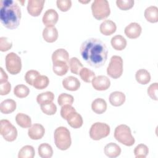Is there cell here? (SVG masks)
<instances>
[{
	"instance_id": "obj_3",
	"label": "cell",
	"mask_w": 158,
	"mask_h": 158,
	"mask_svg": "<svg viewBox=\"0 0 158 158\" xmlns=\"http://www.w3.org/2000/svg\"><path fill=\"white\" fill-rule=\"evenodd\" d=\"M54 138L55 144L60 150H67L71 146L70 133L66 127H59L57 128L54 131Z\"/></svg>"
},
{
	"instance_id": "obj_38",
	"label": "cell",
	"mask_w": 158,
	"mask_h": 158,
	"mask_svg": "<svg viewBox=\"0 0 158 158\" xmlns=\"http://www.w3.org/2000/svg\"><path fill=\"white\" fill-rule=\"evenodd\" d=\"M74 101L73 97L67 93L60 94L57 99V102L59 106H63L66 104L72 105Z\"/></svg>"
},
{
	"instance_id": "obj_43",
	"label": "cell",
	"mask_w": 158,
	"mask_h": 158,
	"mask_svg": "<svg viewBox=\"0 0 158 158\" xmlns=\"http://www.w3.org/2000/svg\"><path fill=\"white\" fill-rule=\"evenodd\" d=\"M157 88H158V83H154L148 87L147 90L149 96L152 99L155 101H157Z\"/></svg>"
},
{
	"instance_id": "obj_7",
	"label": "cell",
	"mask_w": 158,
	"mask_h": 158,
	"mask_svg": "<svg viewBox=\"0 0 158 158\" xmlns=\"http://www.w3.org/2000/svg\"><path fill=\"white\" fill-rule=\"evenodd\" d=\"M110 127L106 123L96 122L89 130V136L93 140H99L107 137L110 133Z\"/></svg>"
},
{
	"instance_id": "obj_19",
	"label": "cell",
	"mask_w": 158,
	"mask_h": 158,
	"mask_svg": "<svg viewBox=\"0 0 158 158\" xmlns=\"http://www.w3.org/2000/svg\"><path fill=\"white\" fill-rule=\"evenodd\" d=\"M106 156L110 158L118 157L121 153L120 147L114 143H110L106 144L104 149Z\"/></svg>"
},
{
	"instance_id": "obj_2",
	"label": "cell",
	"mask_w": 158,
	"mask_h": 158,
	"mask_svg": "<svg viewBox=\"0 0 158 158\" xmlns=\"http://www.w3.org/2000/svg\"><path fill=\"white\" fill-rule=\"evenodd\" d=\"M21 19V10L18 4L12 0L0 1V20L5 27L15 29Z\"/></svg>"
},
{
	"instance_id": "obj_39",
	"label": "cell",
	"mask_w": 158,
	"mask_h": 158,
	"mask_svg": "<svg viewBox=\"0 0 158 158\" xmlns=\"http://www.w3.org/2000/svg\"><path fill=\"white\" fill-rule=\"evenodd\" d=\"M40 73L35 70H30L27 71L25 75V81L30 85L33 86V83L38 76H39Z\"/></svg>"
},
{
	"instance_id": "obj_22",
	"label": "cell",
	"mask_w": 158,
	"mask_h": 158,
	"mask_svg": "<svg viewBox=\"0 0 158 158\" xmlns=\"http://www.w3.org/2000/svg\"><path fill=\"white\" fill-rule=\"evenodd\" d=\"M16 107V102L14 100L7 99L1 103L0 110L2 114H9L13 112L15 110Z\"/></svg>"
},
{
	"instance_id": "obj_11",
	"label": "cell",
	"mask_w": 158,
	"mask_h": 158,
	"mask_svg": "<svg viewBox=\"0 0 158 158\" xmlns=\"http://www.w3.org/2000/svg\"><path fill=\"white\" fill-rule=\"evenodd\" d=\"M92 86L97 91H104L110 86V81L109 78L104 75L95 77L92 81Z\"/></svg>"
},
{
	"instance_id": "obj_35",
	"label": "cell",
	"mask_w": 158,
	"mask_h": 158,
	"mask_svg": "<svg viewBox=\"0 0 158 158\" xmlns=\"http://www.w3.org/2000/svg\"><path fill=\"white\" fill-rule=\"evenodd\" d=\"M30 93L29 88L25 85H18L14 89V94L19 98L27 97Z\"/></svg>"
},
{
	"instance_id": "obj_5",
	"label": "cell",
	"mask_w": 158,
	"mask_h": 158,
	"mask_svg": "<svg viewBox=\"0 0 158 158\" xmlns=\"http://www.w3.org/2000/svg\"><path fill=\"white\" fill-rule=\"evenodd\" d=\"M91 8L93 17L99 20L106 19L110 14L109 4L107 0H95Z\"/></svg>"
},
{
	"instance_id": "obj_37",
	"label": "cell",
	"mask_w": 158,
	"mask_h": 158,
	"mask_svg": "<svg viewBox=\"0 0 158 158\" xmlns=\"http://www.w3.org/2000/svg\"><path fill=\"white\" fill-rule=\"evenodd\" d=\"M41 109L43 113L48 115H52L56 114L57 107L52 102H48L40 105Z\"/></svg>"
},
{
	"instance_id": "obj_20",
	"label": "cell",
	"mask_w": 158,
	"mask_h": 158,
	"mask_svg": "<svg viewBox=\"0 0 158 158\" xmlns=\"http://www.w3.org/2000/svg\"><path fill=\"white\" fill-rule=\"evenodd\" d=\"M125 95L120 91H114L109 96V102L112 106L118 107L122 106L125 101Z\"/></svg>"
},
{
	"instance_id": "obj_12",
	"label": "cell",
	"mask_w": 158,
	"mask_h": 158,
	"mask_svg": "<svg viewBox=\"0 0 158 158\" xmlns=\"http://www.w3.org/2000/svg\"><path fill=\"white\" fill-rule=\"evenodd\" d=\"M142 31L141 25L136 22H131L128 25L124 30L125 35L130 39H136L138 38Z\"/></svg>"
},
{
	"instance_id": "obj_32",
	"label": "cell",
	"mask_w": 158,
	"mask_h": 158,
	"mask_svg": "<svg viewBox=\"0 0 158 158\" xmlns=\"http://www.w3.org/2000/svg\"><path fill=\"white\" fill-rule=\"evenodd\" d=\"M35 155V149L30 145H26L23 146L19 151V158H33Z\"/></svg>"
},
{
	"instance_id": "obj_25",
	"label": "cell",
	"mask_w": 158,
	"mask_h": 158,
	"mask_svg": "<svg viewBox=\"0 0 158 158\" xmlns=\"http://www.w3.org/2000/svg\"><path fill=\"white\" fill-rule=\"evenodd\" d=\"M52 70L58 76L65 75L69 70V65L64 61H56L53 62Z\"/></svg>"
},
{
	"instance_id": "obj_29",
	"label": "cell",
	"mask_w": 158,
	"mask_h": 158,
	"mask_svg": "<svg viewBox=\"0 0 158 158\" xmlns=\"http://www.w3.org/2000/svg\"><path fill=\"white\" fill-rule=\"evenodd\" d=\"M38 154L42 158H50L53 155V150L51 145L42 143L38 146Z\"/></svg>"
},
{
	"instance_id": "obj_8",
	"label": "cell",
	"mask_w": 158,
	"mask_h": 158,
	"mask_svg": "<svg viewBox=\"0 0 158 158\" xmlns=\"http://www.w3.org/2000/svg\"><path fill=\"white\" fill-rule=\"evenodd\" d=\"M0 134L6 141L12 142L17 138V130L10 121L2 119L0 121Z\"/></svg>"
},
{
	"instance_id": "obj_15",
	"label": "cell",
	"mask_w": 158,
	"mask_h": 158,
	"mask_svg": "<svg viewBox=\"0 0 158 158\" xmlns=\"http://www.w3.org/2000/svg\"><path fill=\"white\" fill-rule=\"evenodd\" d=\"M65 120L67 121L69 125L73 128H80L83 123L82 117L75 111L70 113L66 117Z\"/></svg>"
},
{
	"instance_id": "obj_10",
	"label": "cell",
	"mask_w": 158,
	"mask_h": 158,
	"mask_svg": "<svg viewBox=\"0 0 158 158\" xmlns=\"http://www.w3.org/2000/svg\"><path fill=\"white\" fill-rule=\"evenodd\" d=\"M44 2V0H29L27 4L28 14L33 17L40 15L43 9Z\"/></svg>"
},
{
	"instance_id": "obj_27",
	"label": "cell",
	"mask_w": 158,
	"mask_h": 158,
	"mask_svg": "<svg viewBox=\"0 0 158 158\" xmlns=\"http://www.w3.org/2000/svg\"><path fill=\"white\" fill-rule=\"evenodd\" d=\"M135 78L137 82L141 85H146L151 81L150 73L146 69H141L136 71Z\"/></svg>"
},
{
	"instance_id": "obj_28",
	"label": "cell",
	"mask_w": 158,
	"mask_h": 158,
	"mask_svg": "<svg viewBox=\"0 0 158 158\" xmlns=\"http://www.w3.org/2000/svg\"><path fill=\"white\" fill-rule=\"evenodd\" d=\"M15 121L17 125L22 128H30L31 126V118L23 113H19L15 116Z\"/></svg>"
},
{
	"instance_id": "obj_30",
	"label": "cell",
	"mask_w": 158,
	"mask_h": 158,
	"mask_svg": "<svg viewBox=\"0 0 158 158\" xmlns=\"http://www.w3.org/2000/svg\"><path fill=\"white\" fill-rule=\"evenodd\" d=\"M69 67L72 73L79 75L80 70L83 68V64L77 57H72L69 60Z\"/></svg>"
},
{
	"instance_id": "obj_18",
	"label": "cell",
	"mask_w": 158,
	"mask_h": 158,
	"mask_svg": "<svg viewBox=\"0 0 158 158\" xmlns=\"http://www.w3.org/2000/svg\"><path fill=\"white\" fill-rule=\"evenodd\" d=\"M43 39L48 43H53L57 40L58 31L54 26L46 27L43 31Z\"/></svg>"
},
{
	"instance_id": "obj_36",
	"label": "cell",
	"mask_w": 158,
	"mask_h": 158,
	"mask_svg": "<svg viewBox=\"0 0 158 158\" xmlns=\"http://www.w3.org/2000/svg\"><path fill=\"white\" fill-rule=\"evenodd\" d=\"M149 153L148 146L144 144L137 145L134 149V154L136 158H144Z\"/></svg>"
},
{
	"instance_id": "obj_31",
	"label": "cell",
	"mask_w": 158,
	"mask_h": 158,
	"mask_svg": "<svg viewBox=\"0 0 158 158\" xmlns=\"http://www.w3.org/2000/svg\"><path fill=\"white\" fill-rule=\"evenodd\" d=\"M49 83V80L46 75H40L35 79L33 86L38 89H43L46 88Z\"/></svg>"
},
{
	"instance_id": "obj_33",
	"label": "cell",
	"mask_w": 158,
	"mask_h": 158,
	"mask_svg": "<svg viewBox=\"0 0 158 158\" xmlns=\"http://www.w3.org/2000/svg\"><path fill=\"white\" fill-rule=\"evenodd\" d=\"M54 99V94L51 91H46L39 94L36 97V101L39 104L48 102H52Z\"/></svg>"
},
{
	"instance_id": "obj_13",
	"label": "cell",
	"mask_w": 158,
	"mask_h": 158,
	"mask_svg": "<svg viewBox=\"0 0 158 158\" xmlns=\"http://www.w3.org/2000/svg\"><path fill=\"white\" fill-rule=\"evenodd\" d=\"M58 19L59 15L57 12L53 9H49L44 12L42 21L45 26L52 27L57 22Z\"/></svg>"
},
{
	"instance_id": "obj_46",
	"label": "cell",
	"mask_w": 158,
	"mask_h": 158,
	"mask_svg": "<svg viewBox=\"0 0 158 158\" xmlns=\"http://www.w3.org/2000/svg\"><path fill=\"white\" fill-rule=\"evenodd\" d=\"M0 70H1V76H0V84L5 83L6 81H7L8 80V76L6 74V73L4 72V70H3V69L2 67L0 68Z\"/></svg>"
},
{
	"instance_id": "obj_16",
	"label": "cell",
	"mask_w": 158,
	"mask_h": 158,
	"mask_svg": "<svg viewBox=\"0 0 158 158\" xmlns=\"http://www.w3.org/2000/svg\"><path fill=\"white\" fill-rule=\"evenodd\" d=\"M62 86L67 90L74 91L79 89L80 82L77 78L73 76H69L62 80Z\"/></svg>"
},
{
	"instance_id": "obj_23",
	"label": "cell",
	"mask_w": 158,
	"mask_h": 158,
	"mask_svg": "<svg viewBox=\"0 0 158 158\" xmlns=\"http://www.w3.org/2000/svg\"><path fill=\"white\" fill-rule=\"evenodd\" d=\"M144 17L151 23L158 22V8L155 6H151L144 10Z\"/></svg>"
},
{
	"instance_id": "obj_9",
	"label": "cell",
	"mask_w": 158,
	"mask_h": 158,
	"mask_svg": "<svg viewBox=\"0 0 158 158\" xmlns=\"http://www.w3.org/2000/svg\"><path fill=\"white\" fill-rule=\"evenodd\" d=\"M6 67L9 73L12 75L19 73L22 69L20 57L15 52H10L6 56Z\"/></svg>"
},
{
	"instance_id": "obj_26",
	"label": "cell",
	"mask_w": 158,
	"mask_h": 158,
	"mask_svg": "<svg viewBox=\"0 0 158 158\" xmlns=\"http://www.w3.org/2000/svg\"><path fill=\"white\" fill-rule=\"evenodd\" d=\"M51 58L52 62H55L56 61H64L68 63L69 60V54L65 49L60 48L56 49L52 53Z\"/></svg>"
},
{
	"instance_id": "obj_45",
	"label": "cell",
	"mask_w": 158,
	"mask_h": 158,
	"mask_svg": "<svg viewBox=\"0 0 158 158\" xmlns=\"http://www.w3.org/2000/svg\"><path fill=\"white\" fill-rule=\"evenodd\" d=\"M11 89V85L7 81L5 83L0 84V94L1 96L6 95L9 93Z\"/></svg>"
},
{
	"instance_id": "obj_24",
	"label": "cell",
	"mask_w": 158,
	"mask_h": 158,
	"mask_svg": "<svg viewBox=\"0 0 158 158\" xmlns=\"http://www.w3.org/2000/svg\"><path fill=\"white\" fill-rule=\"evenodd\" d=\"M92 110L98 114H101L107 109V103L102 98H97L91 103Z\"/></svg>"
},
{
	"instance_id": "obj_17",
	"label": "cell",
	"mask_w": 158,
	"mask_h": 158,
	"mask_svg": "<svg viewBox=\"0 0 158 158\" xmlns=\"http://www.w3.org/2000/svg\"><path fill=\"white\" fill-rule=\"evenodd\" d=\"M117 26L115 22L110 20H105L102 22L99 27L100 32L105 35L109 36L115 32Z\"/></svg>"
},
{
	"instance_id": "obj_21",
	"label": "cell",
	"mask_w": 158,
	"mask_h": 158,
	"mask_svg": "<svg viewBox=\"0 0 158 158\" xmlns=\"http://www.w3.org/2000/svg\"><path fill=\"white\" fill-rule=\"evenodd\" d=\"M110 43L112 48L117 51L124 49L127 44L126 39L122 35H117L111 38Z\"/></svg>"
},
{
	"instance_id": "obj_1",
	"label": "cell",
	"mask_w": 158,
	"mask_h": 158,
	"mask_svg": "<svg viewBox=\"0 0 158 158\" xmlns=\"http://www.w3.org/2000/svg\"><path fill=\"white\" fill-rule=\"evenodd\" d=\"M80 53L84 60L90 66L98 68L106 62L108 50L99 39L90 38L82 43Z\"/></svg>"
},
{
	"instance_id": "obj_41",
	"label": "cell",
	"mask_w": 158,
	"mask_h": 158,
	"mask_svg": "<svg viewBox=\"0 0 158 158\" xmlns=\"http://www.w3.org/2000/svg\"><path fill=\"white\" fill-rule=\"evenodd\" d=\"M12 47V41L7 37L2 36L0 38V51L6 52L9 51Z\"/></svg>"
},
{
	"instance_id": "obj_42",
	"label": "cell",
	"mask_w": 158,
	"mask_h": 158,
	"mask_svg": "<svg viewBox=\"0 0 158 158\" xmlns=\"http://www.w3.org/2000/svg\"><path fill=\"white\" fill-rule=\"evenodd\" d=\"M56 4L60 10L66 12L71 7L72 1L70 0H57Z\"/></svg>"
},
{
	"instance_id": "obj_4",
	"label": "cell",
	"mask_w": 158,
	"mask_h": 158,
	"mask_svg": "<svg viewBox=\"0 0 158 158\" xmlns=\"http://www.w3.org/2000/svg\"><path fill=\"white\" fill-rule=\"evenodd\" d=\"M114 138L117 141L127 146H131L135 142V138L131 135L130 128L124 124L120 125L115 128Z\"/></svg>"
},
{
	"instance_id": "obj_47",
	"label": "cell",
	"mask_w": 158,
	"mask_h": 158,
	"mask_svg": "<svg viewBox=\"0 0 158 158\" xmlns=\"http://www.w3.org/2000/svg\"><path fill=\"white\" fill-rule=\"evenodd\" d=\"M78 1L80 2H82V3H87V2H90V0H88L87 1Z\"/></svg>"
},
{
	"instance_id": "obj_44",
	"label": "cell",
	"mask_w": 158,
	"mask_h": 158,
	"mask_svg": "<svg viewBox=\"0 0 158 158\" xmlns=\"http://www.w3.org/2000/svg\"><path fill=\"white\" fill-rule=\"evenodd\" d=\"M75 109L70 104H66L62 106L60 109V115L61 117L65 120L67 116L73 111H75Z\"/></svg>"
},
{
	"instance_id": "obj_40",
	"label": "cell",
	"mask_w": 158,
	"mask_h": 158,
	"mask_svg": "<svg viewBox=\"0 0 158 158\" xmlns=\"http://www.w3.org/2000/svg\"><path fill=\"white\" fill-rule=\"evenodd\" d=\"M133 0H117V6L121 10H127L133 7L134 5Z\"/></svg>"
},
{
	"instance_id": "obj_14",
	"label": "cell",
	"mask_w": 158,
	"mask_h": 158,
	"mask_svg": "<svg viewBox=\"0 0 158 158\" xmlns=\"http://www.w3.org/2000/svg\"><path fill=\"white\" fill-rule=\"evenodd\" d=\"M45 133L44 127L40 123H34L28 131V135L31 139L37 140L42 138Z\"/></svg>"
},
{
	"instance_id": "obj_34",
	"label": "cell",
	"mask_w": 158,
	"mask_h": 158,
	"mask_svg": "<svg viewBox=\"0 0 158 158\" xmlns=\"http://www.w3.org/2000/svg\"><path fill=\"white\" fill-rule=\"evenodd\" d=\"M81 80L86 83H91L95 77V73L93 71L86 67H83L79 73Z\"/></svg>"
},
{
	"instance_id": "obj_6",
	"label": "cell",
	"mask_w": 158,
	"mask_h": 158,
	"mask_svg": "<svg viewBox=\"0 0 158 158\" xmlns=\"http://www.w3.org/2000/svg\"><path fill=\"white\" fill-rule=\"evenodd\" d=\"M123 73V59L120 56H113L107 68V75L114 79L120 77Z\"/></svg>"
}]
</instances>
